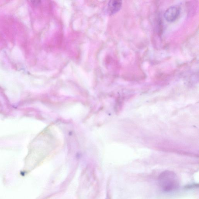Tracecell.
<instances>
[{"instance_id": "obj_1", "label": "cell", "mask_w": 199, "mask_h": 199, "mask_svg": "<svg viewBox=\"0 0 199 199\" xmlns=\"http://www.w3.org/2000/svg\"><path fill=\"white\" fill-rule=\"evenodd\" d=\"M158 182L162 190L166 192L177 190L179 186V180L177 175L170 171L161 173L158 177Z\"/></svg>"}, {"instance_id": "obj_2", "label": "cell", "mask_w": 199, "mask_h": 199, "mask_svg": "<svg viewBox=\"0 0 199 199\" xmlns=\"http://www.w3.org/2000/svg\"><path fill=\"white\" fill-rule=\"evenodd\" d=\"M180 9L177 6H172L167 9L164 14V17L169 22H173L179 17Z\"/></svg>"}, {"instance_id": "obj_3", "label": "cell", "mask_w": 199, "mask_h": 199, "mask_svg": "<svg viewBox=\"0 0 199 199\" xmlns=\"http://www.w3.org/2000/svg\"><path fill=\"white\" fill-rule=\"evenodd\" d=\"M122 4V1H110L108 4L107 10L108 13L111 15L115 14L121 9Z\"/></svg>"}]
</instances>
